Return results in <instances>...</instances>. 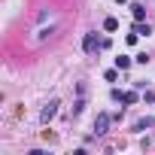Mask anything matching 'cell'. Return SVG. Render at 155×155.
I'll return each mask as SVG.
<instances>
[{
	"instance_id": "6da1fadb",
	"label": "cell",
	"mask_w": 155,
	"mask_h": 155,
	"mask_svg": "<svg viewBox=\"0 0 155 155\" xmlns=\"http://www.w3.org/2000/svg\"><path fill=\"white\" fill-rule=\"evenodd\" d=\"M40 25L34 28V37H31V43H46L55 31H58V21H55V15H52V9H43L40 12V18H37Z\"/></svg>"
},
{
	"instance_id": "7a4b0ae2",
	"label": "cell",
	"mask_w": 155,
	"mask_h": 155,
	"mask_svg": "<svg viewBox=\"0 0 155 155\" xmlns=\"http://www.w3.org/2000/svg\"><path fill=\"white\" fill-rule=\"evenodd\" d=\"M82 49H85V55H97L104 46H101V37H97V31H91V34H85L82 37Z\"/></svg>"
},
{
	"instance_id": "3957f363",
	"label": "cell",
	"mask_w": 155,
	"mask_h": 155,
	"mask_svg": "<svg viewBox=\"0 0 155 155\" xmlns=\"http://www.w3.org/2000/svg\"><path fill=\"white\" fill-rule=\"evenodd\" d=\"M58 107H61V101H58V97H52V101L40 110V122H43V125H49V122L58 116Z\"/></svg>"
},
{
	"instance_id": "277c9868",
	"label": "cell",
	"mask_w": 155,
	"mask_h": 155,
	"mask_svg": "<svg viewBox=\"0 0 155 155\" xmlns=\"http://www.w3.org/2000/svg\"><path fill=\"white\" fill-rule=\"evenodd\" d=\"M110 125H113V116H110V113H97V119H94V134L104 137V134L110 131Z\"/></svg>"
},
{
	"instance_id": "5b68a950",
	"label": "cell",
	"mask_w": 155,
	"mask_h": 155,
	"mask_svg": "<svg viewBox=\"0 0 155 155\" xmlns=\"http://www.w3.org/2000/svg\"><path fill=\"white\" fill-rule=\"evenodd\" d=\"M149 128H155V116H143V119L134 122V131H137V134H140V131H149Z\"/></svg>"
},
{
	"instance_id": "8992f818",
	"label": "cell",
	"mask_w": 155,
	"mask_h": 155,
	"mask_svg": "<svg viewBox=\"0 0 155 155\" xmlns=\"http://www.w3.org/2000/svg\"><path fill=\"white\" fill-rule=\"evenodd\" d=\"M131 12H134V18H137V21H143V18H146V6H143V3H131Z\"/></svg>"
},
{
	"instance_id": "52a82bcc",
	"label": "cell",
	"mask_w": 155,
	"mask_h": 155,
	"mask_svg": "<svg viewBox=\"0 0 155 155\" xmlns=\"http://www.w3.org/2000/svg\"><path fill=\"white\" fill-rule=\"evenodd\" d=\"M134 34H137V37H149V34H152V28H149V25H143V21H137V25H134Z\"/></svg>"
},
{
	"instance_id": "ba28073f",
	"label": "cell",
	"mask_w": 155,
	"mask_h": 155,
	"mask_svg": "<svg viewBox=\"0 0 155 155\" xmlns=\"http://www.w3.org/2000/svg\"><path fill=\"white\" fill-rule=\"evenodd\" d=\"M82 110H85V94H79V101L73 104V116H82Z\"/></svg>"
},
{
	"instance_id": "9c48e42d",
	"label": "cell",
	"mask_w": 155,
	"mask_h": 155,
	"mask_svg": "<svg viewBox=\"0 0 155 155\" xmlns=\"http://www.w3.org/2000/svg\"><path fill=\"white\" fill-rule=\"evenodd\" d=\"M116 67H119V70H128V67H131V58H128V55H119V58H116Z\"/></svg>"
},
{
	"instance_id": "30bf717a",
	"label": "cell",
	"mask_w": 155,
	"mask_h": 155,
	"mask_svg": "<svg viewBox=\"0 0 155 155\" xmlns=\"http://www.w3.org/2000/svg\"><path fill=\"white\" fill-rule=\"evenodd\" d=\"M137 101H140V94H137V91H125V97H122V104H128V107H131V104H137Z\"/></svg>"
},
{
	"instance_id": "8fae6325",
	"label": "cell",
	"mask_w": 155,
	"mask_h": 155,
	"mask_svg": "<svg viewBox=\"0 0 155 155\" xmlns=\"http://www.w3.org/2000/svg\"><path fill=\"white\" fill-rule=\"evenodd\" d=\"M116 28H119L116 18H104V31H116Z\"/></svg>"
},
{
	"instance_id": "7c38bea8",
	"label": "cell",
	"mask_w": 155,
	"mask_h": 155,
	"mask_svg": "<svg viewBox=\"0 0 155 155\" xmlns=\"http://www.w3.org/2000/svg\"><path fill=\"white\" fill-rule=\"evenodd\" d=\"M116 70H119V67H116ZM116 70H107V73H104V79H107V82H116V76H119Z\"/></svg>"
},
{
	"instance_id": "4fadbf2b",
	"label": "cell",
	"mask_w": 155,
	"mask_h": 155,
	"mask_svg": "<svg viewBox=\"0 0 155 155\" xmlns=\"http://www.w3.org/2000/svg\"><path fill=\"white\" fill-rule=\"evenodd\" d=\"M110 97H113V101H119V104H122V97H125V91H119V88H113V91H110Z\"/></svg>"
},
{
	"instance_id": "5bb4252c",
	"label": "cell",
	"mask_w": 155,
	"mask_h": 155,
	"mask_svg": "<svg viewBox=\"0 0 155 155\" xmlns=\"http://www.w3.org/2000/svg\"><path fill=\"white\" fill-rule=\"evenodd\" d=\"M143 104H155V91H146L143 94Z\"/></svg>"
},
{
	"instance_id": "9a60e30c",
	"label": "cell",
	"mask_w": 155,
	"mask_h": 155,
	"mask_svg": "<svg viewBox=\"0 0 155 155\" xmlns=\"http://www.w3.org/2000/svg\"><path fill=\"white\" fill-rule=\"evenodd\" d=\"M116 3H128V0H116Z\"/></svg>"
}]
</instances>
